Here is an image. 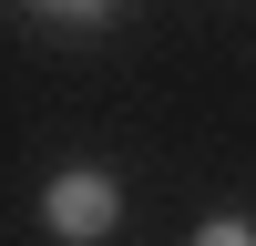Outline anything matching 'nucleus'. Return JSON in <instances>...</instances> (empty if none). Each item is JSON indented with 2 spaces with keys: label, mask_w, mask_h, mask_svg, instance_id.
Here are the masks:
<instances>
[{
  "label": "nucleus",
  "mask_w": 256,
  "mask_h": 246,
  "mask_svg": "<svg viewBox=\"0 0 256 246\" xmlns=\"http://www.w3.org/2000/svg\"><path fill=\"white\" fill-rule=\"evenodd\" d=\"M195 246H256V236H246L236 216H216V226H195Z\"/></svg>",
  "instance_id": "nucleus-3"
},
{
  "label": "nucleus",
  "mask_w": 256,
  "mask_h": 246,
  "mask_svg": "<svg viewBox=\"0 0 256 246\" xmlns=\"http://www.w3.org/2000/svg\"><path fill=\"white\" fill-rule=\"evenodd\" d=\"M113 216H123L113 174H52V195H41V226H52V236H72V246L113 236Z\"/></svg>",
  "instance_id": "nucleus-1"
},
{
  "label": "nucleus",
  "mask_w": 256,
  "mask_h": 246,
  "mask_svg": "<svg viewBox=\"0 0 256 246\" xmlns=\"http://www.w3.org/2000/svg\"><path fill=\"white\" fill-rule=\"evenodd\" d=\"M31 10H52V20H102L113 0H31Z\"/></svg>",
  "instance_id": "nucleus-2"
}]
</instances>
